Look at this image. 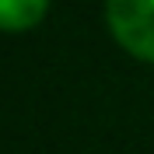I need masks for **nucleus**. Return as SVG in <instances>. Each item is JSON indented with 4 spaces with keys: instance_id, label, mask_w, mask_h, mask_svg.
<instances>
[{
    "instance_id": "1",
    "label": "nucleus",
    "mask_w": 154,
    "mask_h": 154,
    "mask_svg": "<svg viewBox=\"0 0 154 154\" xmlns=\"http://www.w3.org/2000/svg\"><path fill=\"white\" fill-rule=\"evenodd\" d=\"M105 21L130 56L154 63V0H105Z\"/></svg>"
},
{
    "instance_id": "2",
    "label": "nucleus",
    "mask_w": 154,
    "mask_h": 154,
    "mask_svg": "<svg viewBox=\"0 0 154 154\" xmlns=\"http://www.w3.org/2000/svg\"><path fill=\"white\" fill-rule=\"evenodd\" d=\"M49 0H0V32H28L46 18Z\"/></svg>"
}]
</instances>
